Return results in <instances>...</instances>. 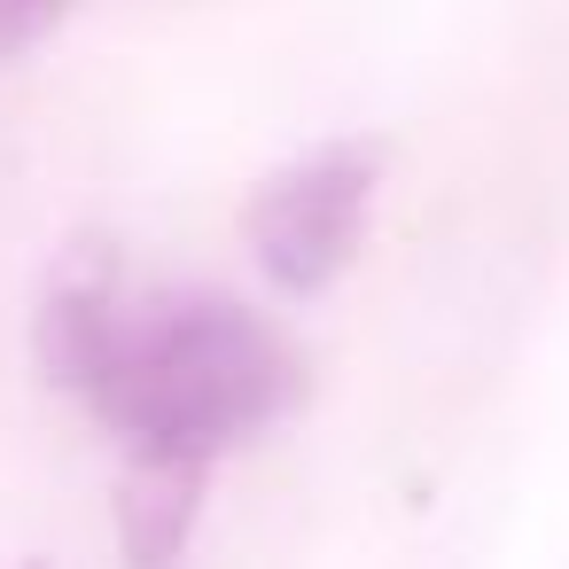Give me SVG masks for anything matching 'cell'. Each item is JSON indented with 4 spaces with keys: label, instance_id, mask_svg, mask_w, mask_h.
Masks as SVG:
<instances>
[{
    "label": "cell",
    "instance_id": "obj_4",
    "mask_svg": "<svg viewBox=\"0 0 569 569\" xmlns=\"http://www.w3.org/2000/svg\"><path fill=\"white\" fill-rule=\"evenodd\" d=\"M71 17V0H0V63H17L32 40H48Z\"/></svg>",
    "mask_w": 569,
    "mask_h": 569
},
{
    "label": "cell",
    "instance_id": "obj_2",
    "mask_svg": "<svg viewBox=\"0 0 569 569\" xmlns=\"http://www.w3.org/2000/svg\"><path fill=\"white\" fill-rule=\"evenodd\" d=\"M375 180H382L375 141H328V149L281 164L273 180H258V196L242 203V242H250L258 273L289 297L328 289L367 234Z\"/></svg>",
    "mask_w": 569,
    "mask_h": 569
},
{
    "label": "cell",
    "instance_id": "obj_1",
    "mask_svg": "<svg viewBox=\"0 0 569 569\" xmlns=\"http://www.w3.org/2000/svg\"><path fill=\"white\" fill-rule=\"evenodd\" d=\"M40 367L94 406L133 460L211 468L305 398L297 343L219 289H118L71 273L40 305Z\"/></svg>",
    "mask_w": 569,
    "mask_h": 569
},
{
    "label": "cell",
    "instance_id": "obj_3",
    "mask_svg": "<svg viewBox=\"0 0 569 569\" xmlns=\"http://www.w3.org/2000/svg\"><path fill=\"white\" fill-rule=\"evenodd\" d=\"M203 483L211 468H188V460H133L126 483H118V538H126V561L133 569H172L196 515H203Z\"/></svg>",
    "mask_w": 569,
    "mask_h": 569
}]
</instances>
